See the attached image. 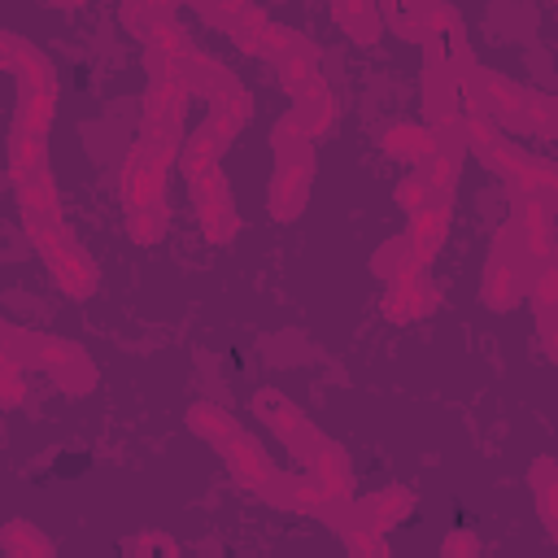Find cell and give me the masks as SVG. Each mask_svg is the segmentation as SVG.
<instances>
[{
	"label": "cell",
	"mask_w": 558,
	"mask_h": 558,
	"mask_svg": "<svg viewBox=\"0 0 558 558\" xmlns=\"http://www.w3.org/2000/svg\"><path fill=\"white\" fill-rule=\"evenodd\" d=\"M131 231H135L140 244H153V240L166 231V205L157 201V205H148V209H135V214H131Z\"/></svg>",
	"instance_id": "obj_23"
},
{
	"label": "cell",
	"mask_w": 558,
	"mask_h": 558,
	"mask_svg": "<svg viewBox=\"0 0 558 558\" xmlns=\"http://www.w3.org/2000/svg\"><path fill=\"white\" fill-rule=\"evenodd\" d=\"M187 423H192V432H196V436H209L214 445H227V440L240 432V427H235L218 405H192Z\"/></svg>",
	"instance_id": "obj_21"
},
{
	"label": "cell",
	"mask_w": 558,
	"mask_h": 558,
	"mask_svg": "<svg viewBox=\"0 0 558 558\" xmlns=\"http://www.w3.org/2000/svg\"><path fill=\"white\" fill-rule=\"evenodd\" d=\"M253 118V100H248V92L244 87H235V92H227V96H218L214 105H209V131L222 140V144H231L240 131H244V122Z\"/></svg>",
	"instance_id": "obj_13"
},
{
	"label": "cell",
	"mask_w": 558,
	"mask_h": 558,
	"mask_svg": "<svg viewBox=\"0 0 558 558\" xmlns=\"http://www.w3.org/2000/svg\"><path fill=\"white\" fill-rule=\"evenodd\" d=\"M532 493H536V506H541L549 532L558 536V462H549V458L532 462Z\"/></svg>",
	"instance_id": "obj_19"
},
{
	"label": "cell",
	"mask_w": 558,
	"mask_h": 558,
	"mask_svg": "<svg viewBox=\"0 0 558 558\" xmlns=\"http://www.w3.org/2000/svg\"><path fill=\"white\" fill-rule=\"evenodd\" d=\"M183 78H187L192 96H209V105H214L218 96H227V92L240 87L235 74H231L218 57H209V52H201V48H192V57L183 61Z\"/></svg>",
	"instance_id": "obj_9"
},
{
	"label": "cell",
	"mask_w": 558,
	"mask_h": 558,
	"mask_svg": "<svg viewBox=\"0 0 558 558\" xmlns=\"http://www.w3.org/2000/svg\"><path fill=\"white\" fill-rule=\"evenodd\" d=\"M35 362L61 384V388H74V392H87L96 371L92 362L78 353V344H65V340H35Z\"/></svg>",
	"instance_id": "obj_4"
},
{
	"label": "cell",
	"mask_w": 558,
	"mask_h": 558,
	"mask_svg": "<svg viewBox=\"0 0 558 558\" xmlns=\"http://www.w3.org/2000/svg\"><path fill=\"white\" fill-rule=\"evenodd\" d=\"M201 22L218 26L235 48L262 57V35L270 31V13L257 9V4H196Z\"/></svg>",
	"instance_id": "obj_2"
},
{
	"label": "cell",
	"mask_w": 558,
	"mask_h": 558,
	"mask_svg": "<svg viewBox=\"0 0 558 558\" xmlns=\"http://www.w3.org/2000/svg\"><path fill=\"white\" fill-rule=\"evenodd\" d=\"M292 118L301 122V131H305L310 140H327V135L336 131V118H340V109H336V96H331L327 87H314V92L296 96V105H292Z\"/></svg>",
	"instance_id": "obj_12"
},
{
	"label": "cell",
	"mask_w": 558,
	"mask_h": 558,
	"mask_svg": "<svg viewBox=\"0 0 558 558\" xmlns=\"http://www.w3.org/2000/svg\"><path fill=\"white\" fill-rule=\"evenodd\" d=\"M397 205L410 209V214H418V209L432 205V187L423 183V174H405V179L397 183Z\"/></svg>",
	"instance_id": "obj_25"
},
{
	"label": "cell",
	"mask_w": 558,
	"mask_h": 558,
	"mask_svg": "<svg viewBox=\"0 0 558 558\" xmlns=\"http://www.w3.org/2000/svg\"><path fill=\"white\" fill-rule=\"evenodd\" d=\"M527 292H532L541 314H558V257L554 262H536L527 270Z\"/></svg>",
	"instance_id": "obj_20"
},
{
	"label": "cell",
	"mask_w": 558,
	"mask_h": 558,
	"mask_svg": "<svg viewBox=\"0 0 558 558\" xmlns=\"http://www.w3.org/2000/svg\"><path fill=\"white\" fill-rule=\"evenodd\" d=\"M362 510H366L371 527H375V532H384V527L401 523V519H405V514L414 510V497H410L405 488H384V493L366 497V501H362Z\"/></svg>",
	"instance_id": "obj_18"
},
{
	"label": "cell",
	"mask_w": 558,
	"mask_h": 558,
	"mask_svg": "<svg viewBox=\"0 0 558 558\" xmlns=\"http://www.w3.org/2000/svg\"><path fill=\"white\" fill-rule=\"evenodd\" d=\"M432 305V283H427V266H410L388 283V301L384 314L388 318H418Z\"/></svg>",
	"instance_id": "obj_8"
},
{
	"label": "cell",
	"mask_w": 558,
	"mask_h": 558,
	"mask_svg": "<svg viewBox=\"0 0 558 558\" xmlns=\"http://www.w3.org/2000/svg\"><path fill=\"white\" fill-rule=\"evenodd\" d=\"M527 118H532V131H536V135L558 140V96H549V92H527Z\"/></svg>",
	"instance_id": "obj_22"
},
{
	"label": "cell",
	"mask_w": 558,
	"mask_h": 558,
	"mask_svg": "<svg viewBox=\"0 0 558 558\" xmlns=\"http://www.w3.org/2000/svg\"><path fill=\"white\" fill-rule=\"evenodd\" d=\"M44 253H48V262L57 270V283L65 292H74V296H92L96 292V270H92V262L83 257V248L70 235H44Z\"/></svg>",
	"instance_id": "obj_5"
},
{
	"label": "cell",
	"mask_w": 558,
	"mask_h": 558,
	"mask_svg": "<svg viewBox=\"0 0 558 558\" xmlns=\"http://www.w3.org/2000/svg\"><path fill=\"white\" fill-rule=\"evenodd\" d=\"M253 410H257V414H262V418H266V423H270V427H275V432H279V436L292 445V449H296V445H301V440L314 432V427H310V423L296 414V405H292L288 397H279L275 388H262V392L253 397Z\"/></svg>",
	"instance_id": "obj_11"
},
{
	"label": "cell",
	"mask_w": 558,
	"mask_h": 558,
	"mask_svg": "<svg viewBox=\"0 0 558 558\" xmlns=\"http://www.w3.org/2000/svg\"><path fill=\"white\" fill-rule=\"evenodd\" d=\"M440 558H480V541L471 536V532H453L449 541H445V554Z\"/></svg>",
	"instance_id": "obj_27"
},
{
	"label": "cell",
	"mask_w": 558,
	"mask_h": 558,
	"mask_svg": "<svg viewBox=\"0 0 558 558\" xmlns=\"http://www.w3.org/2000/svg\"><path fill=\"white\" fill-rule=\"evenodd\" d=\"M144 52H157V57H166V61H174V65H183V61L192 57V39H187V31H183L174 4H157L153 26L144 31Z\"/></svg>",
	"instance_id": "obj_7"
},
{
	"label": "cell",
	"mask_w": 558,
	"mask_h": 558,
	"mask_svg": "<svg viewBox=\"0 0 558 558\" xmlns=\"http://www.w3.org/2000/svg\"><path fill=\"white\" fill-rule=\"evenodd\" d=\"M153 17H157V4H122V26H126L131 35H140V39H144V31L153 26Z\"/></svg>",
	"instance_id": "obj_26"
},
{
	"label": "cell",
	"mask_w": 558,
	"mask_h": 558,
	"mask_svg": "<svg viewBox=\"0 0 558 558\" xmlns=\"http://www.w3.org/2000/svg\"><path fill=\"white\" fill-rule=\"evenodd\" d=\"M187 100H192V87H187L183 74H174V78H157V83H148L144 118H174V122H179Z\"/></svg>",
	"instance_id": "obj_14"
},
{
	"label": "cell",
	"mask_w": 558,
	"mask_h": 558,
	"mask_svg": "<svg viewBox=\"0 0 558 558\" xmlns=\"http://www.w3.org/2000/svg\"><path fill=\"white\" fill-rule=\"evenodd\" d=\"M201 222H205L209 240H218V244H227V240L240 231V218L231 214V205H209V209H201Z\"/></svg>",
	"instance_id": "obj_24"
},
{
	"label": "cell",
	"mask_w": 558,
	"mask_h": 558,
	"mask_svg": "<svg viewBox=\"0 0 558 558\" xmlns=\"http://www.w3.org/2000/svg\"><path fill=\"white\" fill-rule=\"evenodd\" d=\"M222 453H227V462H231V471L244 480V484H253V488H262L266 484V475H270V462L262 458V449L244 436V432H235L227 445H222Z\"/></svg>",
	"instance_id": "obj_15"
},
{
	"label": "cell",
	"mask_w": 558,
	"mask_h": 558,
	"mask_svg": "<svg viewBox=\"0 0 558 558\" xmlns=\"http://www.w3.org/2000/svg\"><path fill=\"white\" fill-rule=\"evenodd\" d=\"M331 17L357 39V44H375L384 35V17H379V4H362V0H349V4H331Z\"/></svg>",
	"instance_id": "obj_16"
},
{
	"label": "cell",
	"mask_w": 558,
	"mask_h": 558,
	"mask_svg": "<svg viewBox=\"0 0 558 558\" xmlns=\"http://www.w3.org/2000/svg\"><path fill=\"white\" fill-rule=\"evenodd\" d=\"M527 253L519 244V231L514 227H501L497 231V244L484 262V283H480V296L488 310H514L523 301V288H527Z\"/></svg>",
	"instance_id": "obj_1"
},
{
	"label": "cell",
	"mask_w": 558,
	"mask_h": 558,
	"mask_svg": "<svg viewBox=\"0 0 558 558\" xmlns=\"http://www.w3.org/2000/svg\"><path fill=\"white\" fill-rule=\"evenodd\" d=\"M379 144H384V153L405 157V161H414V166H427V161L440 153L432 126H427V122H410V118H397V122L379 126Z\"/></svg>",
	"instance_id": "obj_6"
},
{
	"label": "cell",
	"mask_w": 558,
	"mask_h": 558,
	"mask_svg": "<svg viewBox=\"0 0 558 558\" xmlns=\"http://www.w3.org/2000/svg\"><path fill=\"white\" fill-rule=\"evenodd\" d=\"M275 65H279V83L292 92V100L305 96V92H314V87H323V74H318V48H314L305 35H296L292 52H288L283 61H275Z\"/></svg>",
	"instance_id": "obj_10"
},
{
	"label": "cell",
	"mask_w": 558,
	"mask_h": 558,
	"mask_svg": "<svg viewBox=\"0 0 558 558\" xmlns=\"http://www.w3.org/2000/svg\"><path fill=\"white\" fill-rule=\"evenodd\" d=\"M310 179H314V148L310 153H296V157H279L275 183H270V214L279 222H288V218H296L305 209Z\"/></svg>",
	"instance_id": "obj_3"
},
{
	"label": "cell",
	"mask_w": 558,
	"mask_h": 558,
	"mask_svg": "<svg viewBox=\"0 0 558 558\" xmlns=\"http://www.w3.org/2000/svg\"><path fill=\"white\" fill-rule=\"evenodd\" d=\"M427 13H432V4H379L384 31L401 35L410 44H423L427 39Z\"/></svg>",
	"instance_id": "obj_17"
}]
</instances>
